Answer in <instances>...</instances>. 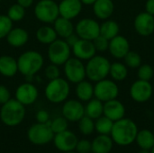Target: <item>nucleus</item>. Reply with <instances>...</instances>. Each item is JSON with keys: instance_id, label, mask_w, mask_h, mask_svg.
Segmentation results:
<instances>
[{"instance_id": "1", "label": "nucleus", "mask_w": 154, "mask_h": 153, "mask_svg": "<svg viewBox=\"0 0 154 153\" xmlns=\"http://www.w3.org/2000/svg\"><path fill=\"white\" fill-rule=\"evenodd\" d=\"M138 131V126L134 120L124 117L114 122L110 136L114 143L121 147H126L135 142Z\"/></svg>"}, {"instance_id": "2", "label": "nucleus", "mask_w": 154, "mask_h": 153, "mask_svg": "<svg viewBox=\"0 0 154 153\" xmlns=\"http://www.w3.org/2000/svg\"><path fill=\"white\" fill-rule=\"evenodd\" d=\"M25 117V107L16 99H10L0 109V120L9 127L19 125Z\"/></svg>"}, {"instance_id": "3", "label": "nucleus", "mask_w": 154, "mask_h": 153, "mask_svg": "<svg viewBox=\"0 0 154 153\" xmlns=\"http://www.w3.org/2000/svg\"><path fill=\"white\" fill-rule=\"evenodd\" d=\"M43 63L42 55L36 50L24 51L17 59L18 71L27 78L38 73L42 69Z\"/></svg>"}, {"instance_id": "4", "label": "nucleus", "mask_w": 154, "mask_h": 153, "mask_svg": "<svg viewBox=\"0 0 154 153\" xmlns=\"http://www.w3.org/2000/svg\"><path fill=\"white\" fill-rule=\"evenodd\" d=\"M86 66V78L91 82H98L109 75L111 62L102 55H95L88 60Z\"/></svg>"}, {"instance_id": "5", "label": "nucleus", "mask_w": 154, "mask_h": 153, "mask_svg": "<svg viewBox=\"0 0 154 153\" xmlns=\"http://www.w3.org/2000/svg\"><path fill=\"white\" fill-rule=\"evenodd\" d=\"M69 92L70 87L69 81L60 77L50 80L44 90L47 100L53 104H59L66 101Z\"/></svg>"}, {"instance_id": "6", "label": "nucleus", "mask_w": 154, "mask_h": 153, "mask_svg": "<svg viewBox=\"0 0 154 153\" xmlns=\"http://www.w3.org/2000/svg\"><path fill=\"white\" fill-rule=\"evenodd\" d=\"M71 48L64 39H56L48 47V59L51 63L57 66L64 65L70 58Z\"/></svg>"}, {"instance_id": "7", "label": "nucleus", "mask_w": 154, "mask_h": 153, "mask_svg": "<svg viewBox=\"0 0 154 153\" xmlns=\"http://www.w3.org/2000/svg\"><path fill=\"white\" fill-rule=\"evenodd\" d=\"M54 133L51 129V120L46 124H32L27 132V138L34 145H45L53 140Z\"/></svg>"}, {"instance_id": "8", "label": "nucleus", "mask_w": 154, "mask_h": 153, "mask_svg": "<svg viewBox=\"0 0 154 153\" xmlns=\"http://www.w3.org/2000/svg\"><path fill=\"white\" fill-rule=\"evenodd\" d=\"M34 15L42 23H53L60 16L59 5L54 0H40L34 7Z\"/></svg>"}, {"instance_id": "9", "label": "nucleus", "mask_w": 154, "mask_h": 153, "mask_svg": "<svg viewBox=\"0 0 154 153\" xmlns=\"http://www.w3.org/2000/svg\"><path fill=\"white\" fill-rule=\"evenodd\" d=\"M118 96L119 87L116 81L105 78L96 82L94 86V96L103 103L116 99Z\"/></svg>"}, {"instance_id": "10", "label": "nucleus", "mask_w": 154, "mask_h": 153, "mask_svg": "<svg viewBox=\"0 0 154 153\" xmlns=\"http://www.w3.org/2000/svg\"><path fill=\"white\" fill-rule=\"evenodd\" d=\"M64 73L69 82L78 84L86 78V66L79 59L70 57L64 64Z\"/></svg>"}, {"instance_id": "11", "label": "nucleus", "mask_w": 154, "mask_h": 153, "mask_svg": "<svg viewBox=\"0 0 154 153\" xmlns=\"http://www.w3.org/2000/svg\"><path fill=\"white\" fill-rule=\"evenodd\" d=\"M131 98L136 103L148 102L153 95V87L150 81L138 79L134 81L129 89Z\"/></svg>"}, {"instance_id": "12", "label": "nucleus", "mask_w": 154, "mask_h": 153, "mask_svg": "<svg viewBox=\"0 0 154 153\" xmlns=\"http://www.w3.org/2000/svg\"><path fill=\"white\" fill-rule=\"evenodd\" d=\"M75 32L80 39L93 41L100 34V24L92 18H83L77 23Z\"/></svg>"}, {"instance_id": "13", "label": "nucleus", "mask_w": 154, "mask_h": 153, "mask_svg": "<svg viewBox=\"0 0 154 153\" xmlns=\"http://www.w3.org/2000/svg\"><path fill=\"white\" fill-rule=\"evenodd\" d=\"M53 143L56 149L62 152L73 151L76 149V145L78 143V137L76 134L69 130L54 134Z\"/></svg>"}, {"instance_id": "14", "label": "nucleus", "mask_w": 154, "mask_h": 153, "mask_svg": "<svg viewBox=\"0 0 154 153\" xmlns=\"http://www.w3.org/2000/svg\"><path fill=\"white\" fill-rule=\"evenodd\" d=\"M39 92L37 87L30 82L19 85L15 90V99L24 106L32 105L37 100Z\"/></svg>"}, {"instance_id": "15", "label": "nucleus", "mask_w": 154, "mask_h": 153, "mask_svg": "<svg viewBox=\"0 0 154 153\" xmlns=\"http://www.w3.org/2000/svg\"><path fill=\"white\" fill-rule=\"evenodd\" d=\"M134 26L139 35L148 37L154 32V16L145 11L141 12L135 16Z\"/></svg>"}, {"instance_id": "16", "label": "nucleus", "mask_w": 154, "mask_h": 153, "mask_svg": "<svg viewBox=\"0 0 154 153\" xmlns=\"http://www.w3.org/2000/svg\"><path fill=\"white\" fill-rule=\"evenodd\" d=\"M62 116L69 122H79L85 115V106L79 100L70 99L65 101L62 109Z\"/></svg>"}, {"instance_id": "17", "label": "nucleus", "mask_w": 154, "mask_h": 153, "mask_svg": "<svg viewBox=\"0 0 154 153\" xmlns=\"http://www.w3.org/2000/svg\"><path fill=\"white\" fill-rule=\"evenodd\" d=\"M71 51L74 56L80 60H88L97 53L94 43L92 41L80 39L72 46Z\"/></svg>"}, {"instance_id": "18", "label": "nucleus", "mask_w": 154, "mask_h": 153, "mask_svg": "<svg viewBox=\"0 0 154 153\" xmlns=\"http://www.w3.org/2000/svg\"><path fill=\"white\" fill-rule=\"evenodd\" d=\"M129 50L130 43L125 36L118 34L117 36L109 41L108 51L115 59H124L125 56L129 52Z\"/></svg>"}, {"instance_id": "19", "label": "nucleus", "mask_w": 154, "mask_h": 153, "mask_svg": "<svg viewBox=\"0 0 154 153\" xmlns=\"http://www.w3.org/2000/svg\"><path fill=\"white\" fill-rule=\"evenodd\" d=\"M83 4L80 0H60L59 4L60 16L72 20L82 11Z\"/></svg>"}, {"instance_id": "20", "label": "nucleus", "mask_w": 154, "mask_h": 153, "mask_svg": "<svg viewBox=\"0 0 154 153\" xmlns=\"http://www.w3.org/2000/svg\"><path fill=\"white\" fill-rule=\"evenodd\" d=\"M103 115L106 116L113 122H116L125 115V107L124 104L117 98L104 103Z\"/></svg>"}, {"instance_id": "21", "label": "nucleus", "mask_w": 154, "mask_h": 153, "mask_svg": "<svg viewBox=\"0 0 154 153\" xmlns=\"http://www.w3.org/2000/svg\"><path fill=\"white\" fill-rule=\"evenodd\" d=\"M115 11V4L112 0H97L93 4V12L100 20L109 19Z\"/></svg>"}, {"instance_id": "22", "label": "nucleus", "mask_w": 154, "mask_h": 153, "mask_svg": "<svg viewBox=\"0 0 154 153\" xmlns=\"http://www.w3.org/2000/svg\"><path fill=\"white\" fill-rule=\"evenodd\" d=\"M8 44L14 48H20L26 44L29 40V34L27 31L21 27H13L5 37Z\"/></svg>"}, {"instance_id": "23", "label": "nucleus", "mask_w": 154, "mask_h": 153, "mask_svg": "<svg viewBox=\"0 0 154 153\" xmlns=\"http://www.w3.org/2000/svg\"><path fill=\"white\" fill-rule=\"evenodd\" d=\"M114 147V142L110 135L98 134L91 142V152L111 153Z\"/></svg>"}, {"instance_id": "24", "label": "nucleus", "mask_w": 154, "mask_h": 153, "mask_svg": "<svg viewBox=\"0 0 154 153\" xmlns=\"http://www.w3.org/2000/svg\"><path fill=\"white\" fill-rule=\"evenodd\" d=\"M18 72L17 60L9 55L0 56V74L6 78H12Z\"/></svg>"}, {"instance_id": "25", "label": "nucleus", "mask_w": 154, "mask_h": 153, "mask_svg": "<svg viewBox=\"0 0 154 153\" xmlns=\"http://www.w3.org/2000/svg\"><path fill=\"white\" fill-rule=\"evenodd\" d=\"M53 28L57 35L62 39L67 38L75 32V27L71 23V20L64 18L62 16H59L53 22Z\"/></svg>"}, {"instance_id": "26", "label": "nucleus", "mask_w": 154, "mask_h": 153, "mask_svg": "<svg viewBox=\"0 0 154 153\" xmlns=\"http://www.w3.org/2000/svg\"><path fill=\"white\" fill-rule=\"evenodd\" d=\"M76 96L81 102H88L94 97V86L91 81L82 80L77 84Z\"/></svg>"}, {"instance_id": "27", "label": "nucleus", "mask_w": 154, "mask_h": 153, "mask_svg": "<svg viewBox=\"0 0 154 153\" xmlns=\"http://www.w3.org/2000/svg\"><path fill=\"white\" fill-rule=\"evenodd\" d=\"M104 113V103L97 98H92L88 101L85 106V115L96 120L103 115Z\"/></svg>"}, {"instance_id": "28", "label": "nucleus", "mask_w": 154, "mask_h": 153, "mask_svg": "<svg viewBox=\"0 0 154 153\" xmlns=\"http://www.w3.org/2000/svg\"><path fill=\"white\" fill-rule=\"evenodd\" d=\"M135 142L140 149L151 151L154 146L153 133L148 129L138 131V133L135 138Z\"/></svg>"}, {"instance_id": "29", "label": "nucleus", "mask_w": 154, "mask_h": 153, "mask_svg": "<svg viewBox=\"0 0 154 153\" xmlns=\"http://www.w3.org/2000/svg\"><path fill=\"white\" fill-rule=\"evenodd\" d=\"M58 35L53 27L50 25H42L36 31V38L39 42L42 44H51L54 41Z\"/></svg>"}, {"instance_id": "30", "label": "nucleus", "mask_w": 154, "mask_h": 153, "mask_svg": "<svg viewBox=\"0 0 154 153\" xmlns=\"http://www.w3.org/2000/svg\"><path fill=\"white\" fill-rule=\"evenodd\" d=\"M120 27L119 24L114 20H105V22L100 24V35L104 36L107 40H112L119 34Z\"/></svg>"}, {"instance_id": "31", "label": "nucleus", "mask_w": 154, "mask_h": 153, "mask_svg": "<svg viewBox=\"0 0 154 153\" xmlns=\"http://www.w3.org/2000/svg\"><path fill=\"white\" fill-rule=\"evenodd\" d=\"M109 75L111 76L112 79L116 82L124 81L128 77V68L125 63L119 61L111 63Z\"/></svg>"}, {"instance_id": "32", "label": "nucleus", "mask_w": 154, "mask_h": 153, "mask_svg": "<svg viewBox=\"0 0 154 153\" xmlns=\"http://www.w3.org/2000/svg\"><path fill=\"white\" fill-rule=\"evenodd\" d=\"M113 125L114 122L112 120H110L105 115H102L95 121V131L98 134L110 135Z\"/></svg>"}, {"instance_id": "33", "label": "nucleus", "mask_w": 154, "mask_h": 153, "mask_svg": "<svg viewBox=\"0 0 154 153\" xmlns=\"http://www.w3.org/2000/svg\"><path fill=\"white\" fill-rule=\"evenodd\" d=\"M79 130L85 136L91 135L95 132V122L90 117L84 115L79 122Z\"/></svg>"}, {"instance_id": "34", "label": "nucleus", "mask_w": 154, "mask_h": 153, "mask_svg": "<svg viewBox=\"0 0 154 153\" xmlns=\"http://www.w3.org/2000/svg\"><path fill=\"white\" fill-rule=\"evenodd\" d=\"M6 15L10 18L12 22H19L23 20L25 16V8H23L17 3L14 4L9 7Z\"/></svg>"}, {"instance_id": "35", "label": "nucleus", "mask_w": 154, "mask_h": 153, "mask_svg": "<svg viewBox=\"0 0 154 153\" xmlns=\"http://www.w3.org/2000/svg\"><path fill=\"white\" fill-rule=\"evenodd\" d=\"M125 64L127 68L130 69H138L142 65V57L141 55L134 50H129V52L123 59Z\"/></svg>"}, {"instance_id": "36", "label": "nucleus", "mask_w": 154, "mask_h": 153, "mask_svg": "<svg viewBox=\"0 0 154 153\" xmlns=\"http://www.w3.org/2000/svg\"><path fill=\"white\" fill-rule=\"evenodd\" d=\"M137 77L138 79L150 81L154 76L153 68L150 64H142L137 69Z\"/></svg>"}, {"instance_id": "37", "label": "nucleus", "mask_w": 154, "mask_h": 153, "mask_svg": "<svg viewBox=\"0 0 154 153\" xmlns=\"http://www.w3.org/2000/svg\"><path fill=\"white\" fill-rule=\"evenodd\" d=\"M68 122L69 121L63 116L57 117L52 121H51V129L52 130L54 134L64 132L68 130V125H69Z\"/></svg>"}, {"instance_id": "38", "label": "nucleus", "mask_w": 154, "mask_h": 153, "mask_svg": "<svg viewBox=\"0 0 154 153\" xmlns=\"http://www.w3.org/2000/svg\"><path fill=\"white\" fill-rule=\"evenodd\" d=\"M13 28V22L6 14H0V39L7 36Z\"/></svg>"}, {"instance_id": "39", "label": "nucleus", "mask_w": 154, "mask_h": 153, "mask_svg": "<svg viewBox=\"0 0 154 153\" xmlns=\"http://www.w3.org/2000/svg\"><path fill=\"white\" fill-rule=\"evenodd\" d=\"M92 41L94 43V46H95V49H96L97 51H98V52H105V51L108 50L109 40H107L104 36L99 34Z\"/></svg>"}, {"instance_id": "40", "label": "nucleus", "mask_w": 154, "mask_h": 153, "mask_svg": "<svg viewBox=\"0 0 154 153\" xmlns=\"http://www.w3.org/2000/svg\"><path fill=\"white\" fill-rule=\"evenodd\" d=\"M44 74H45L46 78H47L49 81L60 78V71L59 66L51 63L50 65H48V66L45 68V69H44Z\"/></svg>"}, {"instance_id": "41", "label": "nucleus", "mask_w": 154, "mask_h": 153, "mask_svg": "<svg viewBox=\"0 0 154 153\" xmlns=\"http://www.w3.org/2000/svg\"><path fill=\"white\" fill-rule=\"evenodd\" d=\"M77 153H89L91 152V142L86 139H82L78 141L76 145Z\"/></svg>"}, {"instance_id": "42", "label": "nucleus", "mask_w": 154, "mask_h": 153, "mask_svg": "<svg viewBox=\"0 0 154 153\" xmlns=\"http://www.w3.org/2000/svg\"><path fill=\"white\" fill-rule=\"evenodd\" d=\"M10 99L11 93L8 90V88L4 85H0V105H4Z\"/></svg>"}, {"instance_id": "43", "label": "nucleus", "mask_w": 154, "mask_h": 153, "mask_svg": "<svg viewBox=\"0 0 154 153\" xmlns=\"http://www.w3.org/2000/svg\"><path fill=\"white\" fill-rule=\"evenodd\" d=\"M35 118L37 120V123L41 124H46L50 121V115L46 110H39L35 115Z\"/></svg>"}, {"instance_id": "44", "label": "nucleus", "mask_w": 154, "mask_h": 153, "mask_svg": "<svg viewBox=\"0 0 154 153\" xmlns=\"http://www.w3.org/2000/svg\"><path fill=\"white\" fill-rule=\"evenodd\" d=\"M66 41V42L69 45L70 48H72V46L79 40V37L78 36V34L76 32H73L72 34H70L69 36H68L67 38L64 39Z\"/></svg>"}, {"instance_id": "45", "label": "nucleus", "mask_w": 154, "mask_h": 153, "mask_svg": "<svg viewBox=\"0 0 154 153\" xmlns=\"http://www.w3.org/2000/svg\"><path fill=\"white\" fill-rule=\"evenodd\" d=\"M145 12L154 16V0H147L145 3Z\"/></svg>"}, {"instance_id": "46", "label": "nucleus", "mask_w": 154, "mask_h": 153, "mask_svg": "<svg viewBox=\"0 0 154 153\" xmlns=\"http://www.w3.org/2000/svg\"><path fill=\"white\" fill-rule=\"evenodd\" d=\"M16 1H17V4H19L25 9L29 8L33 4V0H16Z\"/></svg>"}, {"instance_id": "47", "label": "nucleus", "mask_w": 154, "mask_h": 153, "mask_svg": "<svg viewBox=\"0 0 154 153\" xmlns=\"http://www.w3.org/2000/svg\"><path fill=\"white\" fill-rule=\"evenodd\" d=\"M81 3L83 5H93V4L97 1V0H80Z\"/></svg>"}, {"instance_id": "48", "label": "nucleus", "mask_w": 154, "mask_h": 153, "mask_svg": "<svg viewBox=\"0 0 154 153\" xmlns=\"http://www.w3.org/2000/svg\"><path fill=\"white\" fill-rule=\"evenodd\" d=\"M138 153H151L150 150H143V149H140V151H138Z\"/></svg>"}, {"instance_id": "49", "label": "nucleus", "mask_w": 154, "mask_h": 153, "mask_svg": "<svg viewBox=\"0 0 154 153\" xmlns=\"http://www.w3.org/2000/svg\"><path fill=\"white\" fill-rule=\"evenodd\" d=\"M151 153H154V146L152 148V150H151Z\"/></svg>"}, {"instance_id": "50", "label": "nucleus", "mask_w": 154, "mask_h": 153, "mask_svg": "<svg viewBox=\"0 0 154 153\" xmlns=\"http://www.w3.org/2000/svg\"><path fill=\"white\" fill-rule=\"evenodd\" d=\"M64 153H77V152H74V151H69V152H64Z\"/></svg>"}, {"instance_id": "51", "label": "nucleus", "mask_w": 154, "mask_h": 153, "mask_svg": "<svg viewBox=\"0 0 154 153\" xmlns=\"http://www.w3.org/2000/svg\"><path fill=\"white\" fill-rule=\"evenodd\" d=\"M152 133H153V135H154V130H153V131H152Z\"/></svg>"}, {"instance_id": "52", "label": "nucleus", "mask_w": 154, "mask_h": 153, "mask_svg": "<svg viewBox=\"0 0 154 153\" xmlns=\"http://www.w3.org/2000/svg\"><path fill=\"white\" fill-rule=\"evenodd\" d=\"M1 1H2V0H0V2H1Z\"/></svg>"}, {"instance_id": "53", "label": "nucleus", "mask_w": 154, "mask_h": 153, "mask_svg": "<svg viewBox=\"0 0 154 153\" xmlns=\"http://www.w3.org/2000/svg\"><path fill=\"white\" fill-rule=\"evenodd\" d=\"M89 153H93V152H89Z\"/></svg>"}]
</instances>
